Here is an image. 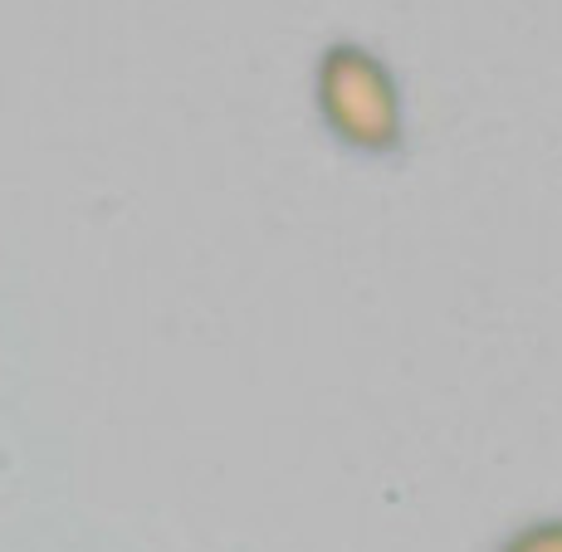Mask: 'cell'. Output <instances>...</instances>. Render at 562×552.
<instances>
[{
  "label": "cell",
  "instance_id": "1",
  "mask_svg": "<svg viewBox=\"0 0 562 552\" xmlns=\"http://www.w3.org/2000/svg\"><path fill=\"white\" fill-rule=\"evenodd\" d=\"M313 99H318V117L342 147L382 157L402 143V108H396L392 74L358 45H333L323 54Z\"/></svg>",
  "mask_w": 562,
  "mask_h": 552
},
{
  "label": "cell",
  "instance_id": "2",
  "mask_svg": "<svg viewBox=\"0 0 562 552\" xmlns=\"http://www.w3.org/2000/svg\"><path fill=\"white\" fill-rule=\"evenodd\" d=\"M504 552H562V523H543V528H528L518 533Z\"/></svg>",
  "mask_w": 562,
  "mask_h": 552
}]
</instances>
